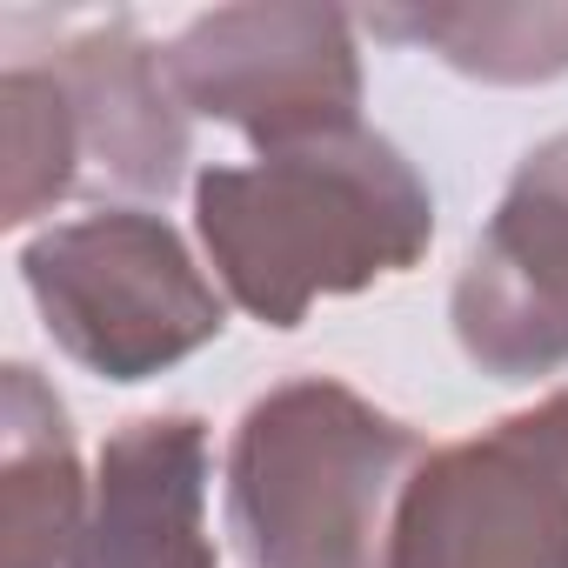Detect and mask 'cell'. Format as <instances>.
Wrapping results in <instances>:
<instances>
[{
	"mask_svg": "<svg viewBox=\"0 0 568 568\" xmlns=\"http://www.w3.org/2000/svg\"><path fill=\"white\" fill-rule=\"evenodd\" d=\"M161 74L187 114L241 128L261 154L362 128V54L342 8L247 0L194 14L161 48Z\"/></svg>",
	"mask_w": 568,
	"mask_h": 568,
	"instance_id": "5",
	"label": "cell"
},
{
	"mask_svg": "<svg viewBox=\"0 0 568 568\" xmlns=\"http://www.w3.org/2000/svg\"><path fill=\"white\" fill-rule=\"evenodd\" d=\"M388 568H568V388L428 448L402 488Z\"/></svg>",
	"mask_w": 568,
	"mask_h": 568,
	"instance_id": "4",
	"label": "cell"
},
{
	"mask_svg": "<svg viewBox=\"0 0 568 568\" xmlns=\"http://www.w3.org/2000/svg\"><path fill=\"white\" fill-rule=\"evenodd\" d=\"M448 322L462 355L495 382L568 368V134L541 141L508 174L455 274Z\"/></svg>",
	"mask_w": 568,
	"mask_h": 568,
	"instance_id": "6",
	"label": "cell"
},
{
	"mask_svg": "<svg viewBox=\"0 0 568 568\" xmlns=\"http://www.w3.org/2000/svg\"><path fill=\"white\" fill-rule=\"evenodd\" d=\"M0 121H8V201L0 227H28L81 187V134L74 108L48 61H14L0 74Z\"/></svg>",
	"mask_w": 568,
	"mask_h": 568,
	"instance_id": "11",
	"label": "cell"
},
{
	"mask_svg": "<svg viewBox=\"0 0 568 568\" xmlns=\"http://www.w3.org/2000/svg\"><path fill=\"white\" fill-rule=\"evenodd\" d=\"M382 41L442 54L455 74L488 88H535L568 74V8L535 0H481V8H382L368 14Z\"/></svg>",
	"mask_w": 568,
	"mask_h": 568,
	"instance_id": "10",
	"label": "cell"
},
{
	"mask_svg": "<svg viewBox=\"0 0 568 568\" xmlns=\"http://www.w3.org/2000/svg\"><path fill=\"white\" fill-rule=\"evenodd\" d=\"M88 501L94 481L81 475L61 395L14 362L0 375V568H68Z\"/></svg>",
	"mask_w": 568,
	"mask_h": 568,
	"instance_id": "9",
	"label": "cell"
},
{
	"mask_svg": "<svg viewBox=\"0 0 568 568\" xmlns=\"http://www.w3.org/2000/svg\"><path fill=\"white\" fill-rule=\"evenodd\" d=\"M54 81L74 108L81 134V187H121V194H174L187 174V108L174 101L161 74V48L114 14L74 41L54 48Z\"/></svg>",
	"mask_w": 568,
	"mask_h": 568,
	"instance_id": "8",
	"label": "cell"
},
{
	"mask_svg": "<svg viewBox=\"0 0 568 568\" xmlns=\"http://www.w3.org/2000/svg\"><path fill=\"white\" fill-rule=\"evenodd\" d=\"M422 435L335 375L247 402L227 442V535L247 568H388Z\"/></svg>",
	"mask_w": 568,
	"mask_h": 568,
	"instance_id": "2",
	"label": "cell"
},
{
	"mask_svg": "<svg viewBox=\"0 0 568 568\" xmlns=\"http://www.w3.org/2000/svg\"><path fill=\"white\" fill-rule=\"evenodd\" d=\"M21 281L54 348L101 382H154L227 328V302L168 214L101 207L21 247Z\"/></svg>",
	"mask_w": 568,
	"mask_h": 568,
	"instance_id": "3",
	"label": "cell"
},
{
	"mask_svg": "<svg viewBox=\"0 0 568 568\" xmlns=\"http://www.w3.org/2000/svg\"><path fill=\"white\" fill-rule=\"evenodd\" d=\"M194 234L234 308L302 328L315 302L408 274L435 241V194L415 161L368 134H328L194 174Z\"/></svg>",
	"mask_w": 568,
	"mask_h": 568,
	"instance_id": "1",
	"label": "cell"
},
{
	"mask_svg": "<svg viewBox=\"0 0 568 568\" xmlns=\"http://www.w3.org/2000/svg\"><path fill=\"white\" fill-rule=\"evenodd\" d=\"M207 481L214 455L201 415L121 422L94 462V501L68 568H214Z\"/></svg>",
	"mask_w": 568,
	"mask_h": 568,
	"instance_id": "7",
	"label": "cell"
}]
</instances>
